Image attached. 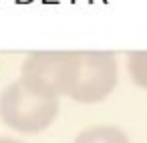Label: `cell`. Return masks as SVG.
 I'll return each mask as SVG.
<instances>
[{
  "mask_svg": "<svg viewBox=\"0 0 147 143\" xmlns=\"http://www.w3.org/2000/svg\"><path fill=\"white\" fill-rule=\"evenodd\" d=\"M59 115V97L49 91L16 79L0 93V119L18 133L36 135L51 127Z\"/></svg>",
  "mask_w": 147,
  "mask_h": 143,
  "instance_id": "obj_1",
  "label": "cell"
},
{
  "mask_svg": "<svg viewBox=\"0 0 147 143\" xmlns=\"http://www.w3.org/2000/svg\"><path fill=\"white\" fill-rule=\"evenodd\" d=\"M117 77H119V67L113 53H105V51L79 53L77 75L69 97L85 105L101 103L117 87Z\"/></svg>",
  "mask_w": 147,
  "mask_h": 143,
  "instance_id": "obj_2",
  "label": "cell"
},
{
  "mask_svg": "<svg viewBox=\"0 0 147 143\" xmlns=\"http://www.w3.org/2000/svg\"><path fill=\"white\" fill-rule=\"evenodd\" d=\"M79 65V51H42L24 59L20 79L49 91L55 97L71 93Z\"/></svg>",
  "mask_w": 147,
  "mask_h": 143,
  "instance_id": "obj_3",
  "label": "cell"
},
{
  "mask_svg": "<svg viewBox=\"0 0 147 143\" xmlns=\"http://www.w3.org/2000/svg\"><path fill=\"white\" fill-rule=\"evenodd\" d=\"M73 143H131L129 135L117 125H91L83 129Z\"/></svg>",
  "mask_w": 147,
  "mask_h": 143,
  "instance_id": "obj_4",
  "label": "cell"
},
{
  "mask_svg": "<svg viewBox=\"0 0 147 143\" xmlns=\"http://www.w3.org/2000/svg\"><path fill=\"white\" fill-rule=\"evenodd\" d=\"M127 69L133 83L141 89H147V51H137L127 57Z\"/></svg>",
  "mask_w": 147,
  "mask_h": 143,
  "instance_id": "obj_5",
  "label": "cell"
},
{
  "mask_svg": "<svg viewBox=\"0 0 147 143\" xmlns=\"http://www.w3.org/2000/svg\"><path fill=\"white\" fill-rule=\"evenodd\" d=\"M0 143H24V141L14 139V137H0Z\"/></svg>",
  "mask_w": 147,
  "mask_h": 143,
  "instance_id": "obj_6",
  "label": "cell"
}]
</instances>
